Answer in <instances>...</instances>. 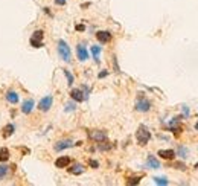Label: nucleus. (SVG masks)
<instances>
[{"instance_id":"obj_19","label":"nucleus","mask_w":198,"mask_h":186,"mask_svg":"<svg viewBox=\"0 0 198 186\" xmlns=\"http://www.w3.org/2000/svg\"><path fill=\"white\" fill-rule=\"evenodd\" d=\"M43 37H44V32L41 31V29H38V31H35L34 34H32V40H35V41H41L43 40Z\"/></svg>"},{"instance_id":"obj_30","label":"nucleus","mask_w":198,"mask_h":186,"mask_svg":"<svg viewBox=\"0 0 198 186\" xmlns=\"http://www.w3.org/2000/svg\"><path fill=\"white\" fill-rule=\"evenodd\" d=\"M75 29H76L78 32H82V31L85 29V26H84V25H76V26H75Z\"/></svg>"},{"instance_id":"obj_7","label":"nucleus","mask_w":198,"mask_h":186,"mask_svg":"<svg viewBox=\"0 0 198 186\" xmlns=\"http://www.w3.org/2000/svg\"><path fill=\"white\" fill-rule=\"evenodd\" d=\"M69 165H70V157H67V156H61V157H58L55 160L56 168H67Z\"/></svg>"},{"instance_id":"obj_25","label":"nucleus","mask_w":198,"mask_h":186,"mask_svg":"<svg viewBox=\"0 0 198 186\" xmlns=\"http://www.w3.org/2000/svg\"><path fill=\"white\" fill-rule=\"evenodd\" d=\"M76 108V105H75V102H69V104H66V111H73Z\"/></svg>"},{"instance_id":"obj_8","label":"nucleus","mask_w":198,"mask_h":186,"mask_svg":"<svg viewBox=\"0 0 198 186\" xmlns=\"http://www.w3.org/2000/svg\"><path fill=\"white\" fill-rule=\"evenodd\" d=\"M72 145H75L72 140L66 139V140H60L58 143H55V151H63V149H66V148H70Z\"/></svg>"},{"instance_id":"obj_5","label":"nucleus","mask_w":198,"mask_h":186,"mask_svg":"<svg viewBox=\"0 0 198 186\" xmlns=\"http://www.w3.org/2000/svg\"><path fill=\"white\" fill-rule=\"evenodd\" d=\"M90 138L95 140V142L102 143V142L107 140V133H104V131H91V133H90Z\"/></svg>"},{"instance_id":"obj_18","label":"nucleus","mask_w":198,"mask_h":186,"mask_svg":"<svg viewBox=\"0 0 198 186\" xmlns=\"http://www.w3.org/2000/svg\"><path fill=\"white\" fill-rule=\"evenodd\" d=\"M9 159V149L8 148H2L0 149V162H6Z\"/></svg>"},{"instance_id":"obj_22","label":"nucleus","mask_w":198,"mask_h":186,"mask_svg":"<svg viewBox=\"0 0 198 186\" xmlns=\"http://www.w3.org/2000/svg\"><path fill=\"white\" fill-rule=\"evenodd\" d=\"M64 75H66V78H67V84L72 86V84H73V75H72L69 70H64Z\"/></svg>"},{"instance_id":"obj_20","label":"nucleus","mask_w":198,"mask_h":186,"mask_svg":"<svg viewBox=\"0 0 198 186\" xmlns=\"http://www.w3.org/2000/svg\"><path fill=\"white\" fill-rule=\"evenodd\" d=\"M154 183H156V185H160V186L169 185V182H168L165 177H154Z\"/></svg>"},{"instance_id":"obj_35","label":"nucleus","mask_w":198,"mask_h":186,"mask_svg":"<svg viewBox=\"0 0 198 186\" xmlns=\"http://www.w3.org/2000/svg\"><path fill=\"white\" fill-rule=\"evenodd\" d=\"M195 128H197V130H198V124H197V125H195Z\"/></svg>"},{"instance_id":"obj_16","label":"nucleus","mask_w":198,"mask_h":186,"mask_svg":"<svg viewBox=\"0 0 198 186\" xmlns=\"http://www.w3.org/2000/svg\"><path fill=\"white\" fill-rule=\"evenodd\" d=\"M5 96H6V101H9L11 104H17V102H18V93L12 92V90L8 92Z\"/></svg>"},{"instance_id":"obj_24","label":"nucleus","mask_w":198,"mask_h":186,"mask_svg":"<svg viewBox=\"0 0 198 186\" xmlns=\"http://www.w3.org/2000/svg\"><path fill=\"white\" fill-rule=\"evenodd\" d=\"M6 174H8V166L6 165H2L0 166V179H3Z\"/></svg>"},{"instance_id":"obj_3","label":"nucleus","mask_w":198,"mask_h":186,"mask_svg":"<svg viewBox=\"0 0 198 186\" xmlns=\"http://www.w3.org/2000/svg\"><path fill=\"white\" fill-rule=\"evenodd\" d=\"M149 108H151V102H149L146 98L140 96V98L137 99V102H136V110L145 113V111H149Z\"/></svg>"},{"instance_id":"obj_31","label":"nucleus","mask_w":198,"mask_h":186,"mask_svg":"<svg viewBox=\"0 0 198 186\" xmlns=\"http://www.w3.org/2000/svg\"><path fill=\"white\" fill-rule=\"evenodd\" d=\"M66 2H67V0H55V5H58V6H64V5H66Z\"/></svg>"},{"instance_id":"obj_32","label":"nucleus","mask_w":198,"mask_h":186,"mask_svg":"<svg viewBox=\"0 0 198 186\" xmlns=\"http://www.w3.org/2000/svg\"><path fill=\"white\" fill-rule=\"evenodd\" d=\"M111 146L110 145H99V149H102V151H105V149H110Z\"/></svg>"},{"instance_id":"obj_26","label":"nucleus","mask_w":198,"mask_h":186,"mask_svg":"<svg viewBox=\"0 0 198 186\" xmlns=\"http://www.w3.org/2000/svg\"><path fill=\"white\" fill-rule=\"evenodd\" d=\"M31 46L38 49V47H43V43H41V41H35V40H32V38H31Z\"/></svg>"},{"instance_id":"obj_2","label":"nucleus","mask_w":198,"mask_h":186,"mask_svg":"<svg viewBox=\"0 0 198 186\" xmlns=\"http://www.w3.org/2000/svg\"><path fill=\"white\" fill-rule=\"evenodd\" d=\"M58 53H60V56H61V60H63V61L70 63L72 52H70V47H69V45H67L64 40H60V41H58Z\"/></svg>"},{"instance_id":"obj_23","label":"nucleus","mask_w":198,"mask_h":186,"mask_svg":"<svg viewBox=\"0 0 198 186\" xmlns=\"http://www.w3.org/2000/svg\"><path fill=\"white\" fill-rule=\"evenodd\" d=\"M178 154H180L181 157H186V156H188V148H186V146H178Z\"/></svg>"},{"instance_id":"obj_21","label":"nucleus","mask_w":198,"mask_h":186,"mask_svg":"<svg viewBox=\"0 0 198 186\" xmlns=\"http://www.w3.org/2000/svg\"><path fill=\"white\" fill-rule=\"evenodd\" d=\"M140 180H142V176H139V177H131V179H128V185H137V183H140Z\"/></svg>"},{"instance_id":"obj_12","label":"nucleus","mask_w":198,"mask_h":186,"mask_svg":"<svg viewBox=\"0 0 198 186\" xmlns=\"http://www.w3.org/2000/svg\"><path fill=\"white\" fill-rule=\"evenodd\" d=\"M70 96H72V99H73V101H76V102H82V101L85 99V96H84L82 90H79V89H73V90L70 92Z\"/></svg>"},{"instance_id":"obj_13","label":"nucleus","mask_w":198,"mask_h":186,"mask_svg":"<svg viewBox=\"0 0 198 186\" xmlns=\"http://www.w3.org/2000/svg\"><path fill=\"white\" fill-rule=\"evenodd\" d=\"M146 163H148V166H149V168H153V169H158V168H160V162H158L153 154H149V156H148V162H146Z\"/></svg>"},{"instance_id":"obj_11","label":"nucleus","mask_w":198,"mask_h":186,"mask_svg":"<svg viewBox=\"0 0 198 186\" xmlns=\"http://www.w3.org/2000/svg\"><path fill=\"white\" fill-rule=\"evenodd\" d=\"M158 156H160L161 159L171 160V159L175 157V151H174V149H160V151H158Z\"/></svg>"},{"instance_id":"obj_10","label":"nucleus","mask_w":198,"mask_h":186,"mask_svg":"<svg viewBox=\"0 0 198 186\" xmlns=\"http://www.w3.org/2000/svg\"><path fill=\"white\" fill-rule=\"evenodd\" d=\"M34 105H35V104H34L32 99H26V101L21 104V111H23L25 114H29V113L34 110Z\"/></svg>"},{"instance_id":"obj_14","label":"nucleus","mask_w":198,"mask_h":186,"mask_svg":"<svg viewBox=\"0 0 198 186\" xmlns=\"http://www.w3.org/2000/svg\"><path fill=\"white\" fill-rule=\"evenodd\" d=\"M14 131H15V125H14V124H8V125L3 128V138L6 139V138L12 136V134H14Z\"/></svg>"},{"instance_id":"obj_1","label":"nucleus","mask_w":198,"mask_h":186,"mask_svg":"<svg viewBox=\"0 0 198 186\" xmlns=\"http://www.w3.org/2000/svg\"><path fill=\"white\" fill-rule=\"evenodd\" d=\"M136 139H137V143L139 145H146L149 139H151V133H149V130L145 127V125H140L139 128H137V131H136Z\"/></svg>"},{"instance_id":"obj_34","label":"nucleus","mask_w":198,"mask_h":186,"mask_svg":"<svg viewBox=\"0 0 198 186\" xmlns=\"http://www.w3.org/2000/svg\"><path fill=\"white\" fill-rule=\"evenodd\" d=\"M194 168H195V169H198V163H195V166H194Z\"/></svg>"},{"instance_id":"obj_29","label":"nucleus","mask_w":198,"mask_h":186,"mask_svg":"<svg viewBox=\"0 0 198 186\" xmlns=\"http://www.w3.org/2000/svg\"><path fill=\"white\" fill-rule=\"evenodd\" d=\"M88 165H90L91 168H98V166H99V163H98L96 160H90V162H88Z\"/></svg>"},{"instance_id":"obj_9","label":"nucleus","mask_w":198,"mask_h":186,"mask_svg":"<svg viewBox=\"0 0 198 186\" xmlns=\"http://www.w3.org/2000/svg\"><path fill=\"white\" fill-rule=\"evenodd\" d=\"M76 53H78L79 61H85L88 58V52H87V49H85L84 45H78L76 46Z\"/></svg>"},{"instance_id":"obj_17","label":"nucleus","mask_w":198,"mask_h":186,"mask_svg":"<svg viewBox=\"0 0 198 186\" xmlns=\"http://www.w3.org/2000/svg\"><path fill=\"white\" fill-rule=\"evenodd\" d=\"M101 46H91V53H93V58L96 63H99V53H101Z\"/></svg>"},{"instance_id":"obj_33","label":"nucleus","mask_w":198,"mask_h":186,"mask_svg":"<svg viewBox=\"0 0 198 186\" xmlns=\"http://www.w3.org/2000/svg\"><path fill=\"white\" fill-rule=\"evenodd\" d=\"M183 110H184V114L188 116V114H189V108H188L186 105H183Z\"/></svg>"},{"instance_id":"obj_6","label":"nucleus","mask_w":198,"mask_h":186,"mask_svg":"<svg viewBox=\"0 0 198 186\" xmlns=\"http://www.w3.org/2000/svg\"><path fill=\"white\" fill-rule=\"evenodd\" d=\"M96 38L99 40V43H108L111 40V34L108 31H99L96 32Z\"/></svg>"},{"instance_id":"obj_15","label":"nucleus","mask_w":198,"mask_h":186,"mask_svg":"<svg viewBox=\"0 0 198 186\" xmlns=\"http://www.w3.org/2000/svg\"><path fill=\"white\" fill-rule=\"evenodd\" d=\"M67 171H69L70 174H73V176H79V174H82V172H84V166L78 163V165H73L72 168H69Z\"/></svg>"},{"instance_id":"obj_28","label":"nucleus","mask_w":198,"mask_h":186,"mask_svg":"<svg viewBox=\"0 0 198 186\" xmlns=\"http://www.w3.org/2000/svg\"><path fill=\"white\" fill-rule=\"evenodd\" d=\"M107 75H108V72H107V70H102V72L98 75V78H99V79H102V78H105Z\"/></svg>"},{"instance_id":"obj_27","label":"nucleus","mask_w":198,"mask_h":186,"mask_svg":"<svg viewBox=\"0 0 198 186\" xmlns=\"http://www.w3.org/2000/svg\"><path fill=\"white\" fill-rule=\"evenodd\" d=\"M174 166H175V168H177V169H183V171H184V169H186V165H184V163H175V165H174Z\"/></svg>"},{"instance_id":"obj_4","label":"nucleus","mask_w":198,"mask_h":186,"mask_svg":"<svg viewBox=\"0 0 198 186\" xmlns=\"http://www.w3.org/2000/svg\"><path fill=\"white\" fill-rule=\"evenodd\" d=\"M52 102H53V98H52L50 95H47V96H44V98L40 101L38 108L41 110V111H47V110L52 107Z\"/></svg>"}]
</instances>
